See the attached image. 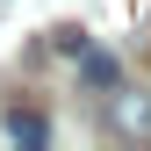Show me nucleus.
<instances>
[{"instance_id":"nucleus-1","label":"nucleus","mask_w":151,"mask_h":151,"mask_svg":"<svg viewBox=\"0 0 151 151\" xmlns=\"http://www.w3.org/2000/svg\"><path fill=\"white\" fill-rule=\"evenodd\" d=\"M108 129L129 144H151V93L137 86H108Z\"/></svg>"},{"instance_id":"nucleus-2","label":"nucleus","mask_w":151,"mask_h":151,"mask_svg":"<svg viewBox=\"0 0 151 151\" xmlns=\"http://www.w3.org/2000/svg\"><path fill=\"white\" fill-rule=\"evenodd\" d=\"M79 79H86L93 93L115 86V79H122V58H115V50H79Z\"/></svg>"},{"instance_id":"nucleus-3","label":"nucleus","mask_w":151,"mask_h":151,"mask_svg":"<svg viewBox=\"0 0 151 151\" xmlns=\"http://www.w3.org/2000/svg\"><path fill=\"white\" fill-rule=\"evenodd\" d=\"M7 137L14 144H50V122L36 115V108H14V115H7Z\"/></svg>"},{"instance_id":"nucleus-4","label":"nucleus","mask_w":151,"mask_h":151,"mask_svg":"<svg viewBox=\"0 0 151 151\" xmlns=\"http://www.w3.org/2000/svg\"><path fill=\"white\" fill-rule=\"evenodd\" d=\"M50 43H58V50H72V58H79V50H86V29H72V22H58V29H50Z\"/></svg>"}]
</instances>
